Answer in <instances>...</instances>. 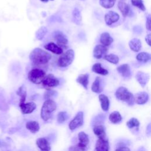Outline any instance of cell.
Returning a JSON list of instances; mask_svg holds the SVG:
<instances>
[{
  "instance_id": "1",
  "label": "cell",
  "mask_w": 151,
  "mask_h": 151,
  "mask_svg": "<svg viewBox=\"0 0 151 151\" xmlns=\"http://www.w3.org/2000/svg\"><path fill=\"white\" fill-rule=\"evenodd\" d=\"M29 57L32 63L42 65L47 64L50 60L51 55L40 48H35L30 52Z\"/></svg>"
},
{
  "instance_id": "2",
  "label": "cell",
  "mask_w": 151,
  "mask_h": 151,
  "mask_svg": "<svg viewBox=\"0 0 151 151\" xmlns=\"http://www.w3.org/2000/svg\"><path fill=\"white\" fill-rule=\"evenodd\" d=\"M116 97L122 101L126 102L129 106H133L134 101V96L124 87H119L115 93Z\"/></svg>"
},
{
  "instance_id": "3",
  "label": "cell",
  "mask_w": 151,
  "mask_h": 151,
  "mask_svg": "<svg viewBox=\"0 0 151 151\" xmlns=\"http://www.w3.org/2000/svg\"><path fill=\"white\" fill-rule=\"evenodd\" d=\"M57 104L52 99L45 100L41 110V117L44 121H47L51 116L53 111L55 110Z\"/></svg>"
},
{
  "instance_id": "4",
  "label": "cell",
  "mask_w": 151,
  "mask_h": 151,
  "mask_svg": "<svg viewBox=\"0 0 151 151\" xmlns=\"http://www.w3.org/2000/svg\"><path fill=\"white\" fill-rule=\"evenodd\" d=\"M74 58V51L73 49L67 50L65 52L62 53L59 57L57 65L60 67H66L70 65Z\"/></svg>"
},
{
  "instance_id": "5",
  "label": "cell",
  "mask_w": 151,
  "mask_h": 151,
  "mask_svg": "<svg viewBox=\"0 0 151 151\" xmlns=\"http://www.w3.org/2000/svg\"><path fill=\"white\" fill-rule=\"evenodd\" d=\"M45 76V73L42 70L34 68L29 71L28 78L32 83L39 84L42 83Z\"/></svg>"
},
{
  "instance_id": "6",
  "label": "cell",
  "mask_w": 151,
  "mask_h": 151,
  "mask_svg": "<svg viewBox=\"0 0 151 151\" xmlns=\"http://www.w3.org/2000/svg\"><path fill=\"white\" fill-rule=\"evenodd\" d=\"M41 83L44 87L48 88V89H50V88L57 87V86H58L60 81L58 79L55 77L53 74H49L47 76H45Z\"/></svg>"
},
{
  "instance_id": "7",
  "label": "cell",
  "mask_w": 151,
  "mask_h": 151,
  "mask_svg": "<svg viewBox=\"0 0 151 151\" xmlns=\"http://www.w3.org/2000/svg\"><path fill=\"white\" fill-rule=\"evenodd\" d=\"M83 124V111H79L77 113L74 119L69 123V129L73 130L82 126Z\"/></svg>"
},
{
  "instance_id": "8",
  "label": "cell",
  "mask_w": 151,
  "mask_h": 151,
  "mask_svg": "<svg viewBox=\"0 0 151 151\" xmlns=\"http://www.w3.org/2000/svg\"><path fill=\"white\" fill-rule=\"evenodd\" d=\"M107 52V48L101 44H98L95 46L93 50V56L97 59H100L104 57Z\"/></svg>"
},
{
  "instance_id": "9",
  "label": "cell",
  "mask_w": 151,
  "mask_h": 151,
  "mask_svg": "<svg viewBox=\"0 0 151 151\" xmlns=\"http://www.w3.org/2000/svg\"><path fill=\"white\" fill-rule=\"evenodd\" d=\"M119 18H120L119 15L117 12L112 11H109L104 15L105 22L109 26L118 21Z\"/></svg>"
},
{
  "instance_id": "10",
  "label": "cell",
  "mask_w": 151,
  "mask_h": 151,
  "mask_svg": "<svg viewBox=\"0 0 151 151\" xmlns=\"http://www.w3.org/2000/svg\"><path fill=\"white\" fill-rule=\"evenodd\" d=\"M149 74L141 71H138L136 74V79L142 87H144L146 85L149 80Z\"/></svg>"
},
{
  "instance_id": "11",
  "label": "cell",
  "mask_w": 151,
  "mask_h": 151,
  "mask_svg": "<svg viewBox=\"0 0 151 151\" xmlns=\"http://www.w3.org/2000/svg\"><path fill=\"white\" fill-rule=\"evenodd\" d=\"M19 106L22 113L24 114L31 113L36 108V104L34 102L19 103Z\"/></svg>"
},
{
  "instance_id": "12",
  "label": "cell",
  "mask_w": 151,
  "mask_h": 151,
  "mask_svg": "<svg viewBox=\"0 0 151 151\" xmlns=\"http://www.w3.org/2000/svg\"><path fill=\"white\" fill-rule=\"evenodd\" d=\"M109 144L106 139H99L96 143L94 151H109Z\"/></svg>"
},
{
  "instance_id": "13",
  "label": "cell",
  "mask_w": 151,
  "mask_h": 151,
  "mask_svg": "<svg viewBox=\"0 0 151 151\" xmlns=\"http://www.w3.org/2000/svg\"><path fill=\"white\" fill-rule=\"evenodd\" d=\"M149 100V94L145 91L136 93L134 96V101L137 104H144Z\"/></svg>"
},
{
  "instance_id": "14",
  "label": "cell",
  "mask_w": 151,
  "mask_h": 151,
  "mask_svg": "<svg viewBox=\"0 0 151 151\" xmlns=\"http://www.w3.org/2000/svg\"><path fill=\"white\" fill-rule=\"evenodd\" d=\"M117 71L124 78H128L131 75L130 68L127 64H123L119 65L117 68Z\"/></svg>"
},
{
  "instance_id": "15",
  "label": "cell",
  "mask_w": 151,
  "mask_h": 151,
  "mask_svg": "<svg viewBox=\"0 0 151 151\" xmlns=\"http://www.w3.org/2000/svg\"><path fill=\"white\" fill-rule=\"evenodd\" d=\"M36 144L41 151H50L51 150L50 145L45 138H38L36 140Z\"/></svg>"
},
{
  "instance_id": "16",
  "label": "cell",
  "mask_w": 151,
  "mask_h": 151,
  "mask_svg": "<svg viewBox=\"0 0 151 151\" xmlns=\"http://www.w3.org/2000/svg\"><path fill=\"white\" fill-rule=\"evenodd\" d=\"M45 50L52 52L55 54H61L63 52V48L54 42H50L44 46Z\"/></svg>"
},
{
  "instance_id": "17",
  "label": "cell",
  "mask_w": 151,
  "mask_h": 151,
  "mask_svg": "<svg viewBox=\"0 0 151 151\" xmlns=\"http://www.w3.org/2000/svg\"><path fill=\"white\" fill-rule=\"evenodd\" d=\"M100 41L101 45L107 47L110 45L113 42V38L111 37L109 33L105 32L101 34L100 37Z\"/></svg>"
},
{
  "instance_id": "18",
  "label": "cell",
  "mask_w": 151,
  "mask_h": 151,
  "mask_svg": "<svg viewBox=\"0 0 151 151\" xmlns=\"http://www.w3.org/2000/svg\"><path fill=\"white\" fill-rule=\"evenodd\" d=\"M117 6L119 11L124 17H126L129 15L130 11V7L128 4L126 3L123 0H121L118 2Z\"/></svg>"
},
{
  "instance_id": "19",
  "label": "cell",
  "mask_w": 151,
  "mask_h": 151,
  "mask_svg": "<svg viewBox=\"0 0 151 151\" xmlns=\"http://www.w3.org/2000/svg\"><path fill=\"white\" fill-rule=\"evenodd\" d=\"M55 40L57 41V45L61 48V47H65L68 43V39L66 37L60 32H56L55 35Z\"/></svg>"
},
{
  "instance_id": "20",
  "label": "cell",
  "mask_w": 151,
  "mask_h": 151,
  "mask_svg": "<svg viewBox=\"0 0 151 151\" xmlns=\"http://www.w3.org/2000/svg\"><path fill=\"white\" fill-rule=\"evenodd\" d=\"M130 50L134 52H138L142 48V42L139 38H133L129 42Z\"/></svg>"
},
{
  "instance_id": "21",
  "label": "cell",
  "mask_w": 151,
  "mask_h": 151,
  "mask_svg": "<svg viewBox=\"0 0 151 151\" xmlns=\"http://www.w3.org/2000/svg\"><path fill=\"white\" fill-rule=\"evenodd\" d=\"M88 78H89V74L87 73L81 74H80L76 79V81L81 84L86 90L87 89L88 84Z\"/></svg>"
},
{
  "instance_id": "22",
  "label": "cell",
  "mask_w": 151,
  "mask_h": 151,
  "mask_svg": "<svg viewBox=\"0 0 151 151\" xmlns=\"http://www.w3.org/2000/svg\"><path fill=\"white\" fill-rule=\"evenodd\" d=\"M94 133L99 137V139H105L106 137V131L105 128L103 125L97 124L93 127Z\"/></svg>"
},
{
  "instance_id": "23",
  "label": "cell",
  "mask_w": 151,
  "mask_h": 151,
  "mask_svg": "<svg viewBox=\"0 0 151 151\" xmlns=\"http://www.w3.org/2000/svg\"><path fill=\"white\" fill-rule=\"evenodd\" d=\"M92 91L96 93H100L103 91V87L101 85V79L99 77H97L91 85Z\"/></svg>"
},
{
  "instance_id": "24",
  "label": "cell",
  "mask_w": 151,
  "mask_h": 151,
  "mask_svg": "<svg viewBox=\"0 0 151 151\" xmlns=\"http://www.w3.org/2000/svg\"><path fill=\"white\" fill-rule=\"evenodd\" d=\"M78 137L79 140V143H78V145L80 146L87 147L89 143V139L88 135L84 132H80L78 134Z\"/></svg>"
},
{
  "instance_id": "25",
  "label": "cell",
  "mask_w": 151,
  "mask_h": 151,
  "mask_svg": "<svg viewBox=\"0 0 151 151\" xmlns=\"http://www.w3.org/2000/svg\"><path fill=\"white\" fill-rule=\"evenodd\" d=\"M99 99L100 101L101 107L103 111H107L109 109L110 101L108 97L104 94H100L99 96Z\"/></svg>"
},
{
  "instance_id": "26",
  "label": "cell",
  "mask_w": 151,
  "mask_h": 151,
  "mask_svg": "<svg viewBox=\"0 0 151 151\" xmlns=\"http://www.w3.org/2000/svg\"><path fill=\"white\" fill-rule=\"evenodd\" d=\"M92 71L97 74L102 75V76H106L108 74L109 72L107 70L105 69L101 66V64L100 63H95L92 66Z\"/></svg>"
},
{
  "instance_id": "27",
  "label": "cell",
  "mask_w": 151,
  "mask_h": 151,
  "mask_svg": "<svg viewBox=\"0 0 151 151\" xmlns=\"http://www.w3.org/2000/svg\"><path fill=\"white\" fill-rule=\"evenodd\" d=\"M26 128L31 133H35L40 130L39 123L36 121H29L25 124Z\"/></svg>"
},
{
  "instance_id": "28",
  "label": "cell",
  "mask_w": 151,
  "mask_h": 151,
  "mask_svg": "<svg viewBox=\"0 0 151 151\" xmlns=\"http://www.w3.org/2000/svg\"><path fill=\"white\" fill-rule=\"evenodd\" d=\"M73 15V19L77 25H80L82 20L80 10L77 8H75L72 12Z\"/></svg>"
},
{
  "instance_id": "29",
  "label": "cell",
  "mask_w": 151,
  "mask_h": 151,
  "mask_svg": "<svg viewBox=\"0 0 151 151\" xmlns=\"http://www.w3.org/2000/svg\"><path fill=\"white\" fill-rule=\"evenodd\" d=\"M109 120L114 124L118 123L121 122L122 117V116L120 115V113L117 111H114L112 112L110 115H109Z\"/></svg>"
},
{
  "instance_id": "30",
  "label": "cell",
  "mask_w": 151,
  "mask_h": 151,
  "mask_svg": "<svg viewBox=\"0 0 151 151\" xmlns=\"http://www.w3.org/2000/svg\"><path fill=\"white\" fill-rule=\"evenodd\" d=\"M136 58L139 61L142 63H146L150 59V55L149 53L146 52H142L137 54Z\"/></svg>"
},
{
  "instance_id": "31",
  "label": "cell",
  "mask_w": 151,
  "mask_h": 151,
  "mask_svg": "<svg viewBox=\"0 0 151 151\" xmlns=\"http://www.w3.org/2000/svg\"><path fill=\"white\" fill-rule=\"evenodd\" d=\"M104 59L108 62L114 64H117L119 61V57L114 54H106L104 57Z\"/></svg>"
},
{
  "instance_id": "32",
  "label": "cell",
  "mask_w": 151,
  "mask_h": 151,
  "mask_svg": "<svg viewBox=\"0 0 151 151\" xmlns=\"http://www.w3.org/2000/svg\"><path fill=\"white\" fill-rule=\"evenodd\" d=\"M17 94L20 96V100H19V103H25V99L27 96V92L25 87L22 86H21L17 90Z\"/></svg>"
},
{
  "instance_id": "33",
  "label": "cell",
  "mask_w": 151,
  "mask_h": 151,
  "mask_svg": "<svg viewBox=\"0 0 151 151\" xmlns=\"http://www.w3.org/2000/svg\"><path fill=\"white\" fill-rule=\"evenodd\" d=\"M116 0H99V3L100 5L104 8L109 9L112 8Z\"/></svg>"
},
{
  "instance_id": "34",
  "label": "cell",
  "mask_w": 151,
  "mask_h": 151,
  "mask_svg": "<svg viewBox=\"0 0 151 151\" xmlns=\"http://www.w3.org/2000/svg\"><path fill=\"white\" fill-rule=\"evenodd\" d=\"M47 31L48 29L45 27L44 26L41 27L36 32V34H35L36 38L39 40H41L43 38V37L45 36L46 33L47 32Z\"/></svg>"
},
{
  "instance_id": "35",
  "label": "cell",
  "mask_w": 151,
  "mask_h": 151,
  "mask_svg": "<svg viewBox=\"0 0 151 151\" xmlns=\"http://www.w3.org/2000/svg\"><path fill=\"white\" fill-rule=\"evenodd\" d=\"M140 123L139 122V120L134 118V117H132L131 118L128 122H127L126 123V125L129 128V129H132L133 127H136L138 128L139 126Z\"/></svg>"
},
{
  "instance_id": "36",
  "label": "cell",
  "mask_w": 151,
  "mask_h": 151,
  "mask_svg": "<svg viewBox=\"0 0 151 151\" xmlns=\"http://www.w3.org/2000/svg\"><path fill=\"white\" fill-rule=\"evenodd\" d=\"M57 122L59 123H62L67 120L68 118V115L65 111H60L57 114Z\"/></svg>"
},
{
  "instance_id": "37",
  "label": "cell",
  "mask_w": 151,
  "mask_h": 151,
  "mask_svg": "<svg viewBox=\"0 0 151 151\" xmlns=\"http://www.w3.org/2000/svg\"><path fill=\"white\" fill-rule=\"evenodd\" d=\"M131 2L133 6L138 8L140 10L143 11L146 10V8L143 4V0H131Z\"/></svg>"
},
{
  "instance_id": "38",
  "label": "cell",
  "mask_w": 151,
  "mask_h": 151,
  "mask_svg": "<svg viewBox=\"0 0 151 151\" xmlns=\"http://www.w3.org/2000/svg\"><path fill=\"white\" fill-rule=\"evenodd\" d=\"M57 94V91H55V90H51V89H47L45 92L44 93V98L45 100H48V99H51V97H54L55 96H56Z\"/></svg>"
},
{
  "instance_id": "39",
  "label": "cell",
  "mask_w": 151,
  "mask_h": 151,
  "mask_svg": "<svg viewBox=\"0 0 151 151\" xmlns=\"http://www.w3.org/2000/svg\"><path fill=\"white\" fill-rule=\"evenodd\" d=\"M150 21H151L150 15L149 14L146 17V28L148 31H150V27H151Z\"/></svg>"
},
{
  "instance_id": "40",
  "label": "cell",
  "mask_w": 151,
  "mask_h": 151,
  "mask_svg": "<svg viewBox=\"0 0 151 151\" xmlns=\"http://www.w3.org/2000/svg\"><path fill=\"white\" fill-rule=\"evenodd\" d=\"M115 151H130V149L127 147L121 146V147H118L117 149H116Z\"/></svg>"
},
{
  "instance_id": "41",
  "label": "cell",
  "mask_w": 151,
  "mask_h": 151,
  "mask_svg": "<svg viewBox=\"0 0 151 151\" xmlns=\"http://www.w3.org/2000/svg\"><path fill=\"white\" fill-rule=\"evenodd\" d=\"M150 34H148L145 37V41L149 46H150Z\"/></svg>"
},
{
  "instance_id": "42",
  "label": "cell",
  "mask_w": 151,
  "mask_h": 151,
  "mask_svg": "<svg viewBox=\"0 0 151 151\" xmlns=\"http://www.w3.org/2000/svg\"><path fill=\"white\" fill-rule=\"evenodd\" d=\"M138 151H146V150H145V149L144 148V147H140L139 149V150Z\"/></svg>"
},
{
  "instance_id": "43",
  "label": "cell",
  "mask_w": 151,
  "mask_h": 151,
  "mask_svg": "<svg viewBox=\"0 0 151 151\" xmlns=\"http://www.w3.org/2000/svg\"><path fill=\"white\" fill-rule=\"evenodd\" d=\"M40 1H42V2H48V0H40Z\"/></svg>"
},
{
  "instance_id": "44",
  "label": "cell",
  "mask_w": 151,
  "mask_h": 151,
  "mask_svg": "<svg viewBox=\"0 0 151 151\" xmlns=\"http://www.w3.org/2000/svg\"><path fill=\"white\" fill-rule=\"evenodd\" d=\"M51 1H54V0H51Z\"/></svg>"
}]
</instances>
